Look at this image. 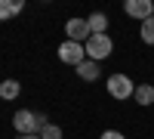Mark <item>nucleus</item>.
Listing matches in <instances>:
<instances>
[{
	"label": "nucleus",
	"mask_w": 154,
	"mask_h": 139,
	"mask_svg": "<svg viewBox=\"0 0 154 139\" xmlns=\"http://www.w3.org/2000/svg\"><path fill=\"white\" fill-rule=\"evenodd\" d=\"M12 127H16L22 136H37V130H40V124H37V115L28 108L16 111V118H12Z\"/></svg>",
	"instance_id": "20e7f679"
},
{
	"label": "nucleus",
	"mask_w": 154,
	"mask_h": 139,
	"mask_svg": "<svg viewBox=\"0 0 154 139\" xmlns=\"http://www.w3.org/2000/svg\"><path fill=\"white\" fill-rule=\"evenodd\" d=\"M25 9L22 0H0V19H9V16H19Z\"/></svg>",
	"instance_id": "6e6552de"
},
{
	"label": "nucleus",
	"mask_w": 154,
	"mask_h": 139,
	"mask_svg": "<svg viewBox=\"0 0 154 139\" xmlns=\"http://www.w3.org/2000/svg\"><path fill=\"white\" fill-rule=\"evenodd\" d=\"M19 93H22V84H19V81H12V77H9V81L0 84V99H16Z\"/></svg>",
	"instance_id": "9b49d317"
},
{
	"label": "nucleus",
	"mask_w": 154,
	"mask_h": 139,
	"mask_svg": "<svg viewBox=\"0 0 154 139\" xmlns=\"http://www.w3.org/2000/svg\"><path fill=\"white\" fill-rule=\"evenodd\" d=\"M123 12H126V16H133V19H139V22H145V19L154 16V3H151V0H126V3H123Z\"/></svg>",
	"instance_id": "423d86ee"
},
{
	"label": "nucleus",
	"mask_w": 154,
	"mask_h": 139,
	"mask_svg": "<svg viewBox=\"0 0 154 139\" xmlns=\"http://www.w3.org/2000/svg\"><path fill=\"white\" fill-rule=\"evenodd\" d=\"M136 102L139 105H151L154 102V87L151 84H139L136 87Z\"/></svg>",
	"instance_id": "9d476101"
},
{
	"label": "nucleus",
	"mask_w": 154,
	"mask_h": 139,
	"mask_svg": "<svg viewBox=\"0 0 154 139\" xmlns=\"http://www.w3.org/2000/svg\"><path fill=\"white\" fill-rule=\"evenodd\" d=\"M77 74H80V77L86 81V84H93L96 77H99V62H93V59H86V62H80V65H77Z\"/></svg>",
	"instance_id": "0eeeda50"
},
{
	"label": "nucleus",
	"mask_w": 154,
	"mask_h": 139,
	"mask_svg": "<svg viewBox=\"0 0 154 139\" xmlns=\"http://www.w3.org/2000/svg\"><path fill=\"white\" fill-rule=\"evenodd\" d=\"M65 34H68V40H74V43H86L89 37H93L86 19H68L65 22Z\"/></svg>",
	"instance_id": "39448f33"
},
{
	"label": "nucleus",
	"mask_w": 154,
	"mask_h": 139,
	"mask_svg": "<svg viewBox=\"0 0 154 139\" xmlns=\"http://www.w3.org/2000/svg\"><path fill=\"white\" fill-rule=\"evenodd\" d=\"M99 139H126V136H123V133H117V130H105Z\"/></svg>",
	"instance_id": "4468645a"
},
{
	"label": "nucleus",
	"mask_w": 154,
	"mask_h": 139,
	"mask_svg": "<svg viewBox=\"0 0 154 139\" xmlns=\"http://www.w3.org/2000/svg\"><path fill=\"white\" fill-rule=\"evenodd\" d=\"M86 25H89V31H93V34H105V28H108V16H105V12H93V16L86 19Z\"/></svg>",
	"instance_id": "1a4fd4ad"
},
{
	"label": "nucleus",
	"mask_w": 154,
	"mask_h": 139,
	"mask_svg": "<svg viewBox=\"0 0 154 139\" xmlns=\"http://www.w3.org/2000/svg\"><path fill=\"white\" fill-rule=\"evenodd\" d=\"M59 59L65 62V65H80V62H86V46L83 43H74V40H65L59 46Z\"/></svg>",
	"instance_id": "7ed1b4c3"
},
{
	"label": "nucleus",
	"mask_w": 154,
	"mask_h": 139,
	"mask_svg": "<svg viewBox=\"0 0 154 139\" xmlns=\"http://www.w3.org/2000/svg\"><path fill=\"white\" fill-rule=\"evenodd\" d=\"M22 139H40V136H22Z\"/></svg>",
	"instance_id": "2eb2a0df"
},
{
	"label": "nucleus",
	"mask_w": 154,
	"mask_h": 139,
	"mask_svg": "<svg viewBox=\"0 0 154 139\" xmlns=\"http://www.w3.org/2000/svg\"><path fill=\"white\" fill-rule=\"evenodd\" d=\"M40 139H62V130L56 127V124H46V127L40 130Z\"/></svg>",
	"instance_id": "ddd939ff"
},
{
	"label": "nucleus",
	"mask_w": 154,
	"mask_h": 139,
	"mask_svg": "<svg viewBox=\"0 0 154 139\" xmlns=\"http://www.w3.org/2000/svg\"><path fill=\"white\" fill-rule=\"evenodd\" d=\"M142 40L145 43H154V16L142 22Z\"/></svg>",
	"instance_id": "f8f14e48"
},
{
	"label": "nucleus",
	"mask_w": 154,
	"mask_h": 139,
	"mask_svg": "<svg viewBox=\"0 0 154 139\" xmlns=\"http://www.w3.org/2000/svg\"><path fill=\"white\" fill-rule=\"evenodd\" d=\"M108 96L111 99H133L136 96V84L126 74H111L108 77Z\"/></svg>",
	"instance_id": "f03ea898"
},
{
	"label": "nucleus",
	"mask_w": 154,
	"mask_h": 139,
	"mask_svg": "<svg viewBox=\"0 0 154 139\" xmlns=\"http://www.w3.org/2000/svg\"><path fill=\"white\" fill-rule=\"evenodd\" d=\"M83 46H86V59H93V62L108 59V56H111V49H114V43H111V37H108V34H93Z\"/></svg>",
	"instance_id": "f257e3e1"
}]
</instances>
